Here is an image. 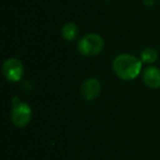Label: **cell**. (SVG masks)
Listing matches in <instances>:
<instances>
[{"instance_id":"3","label":"cell","mask_w":160,"mask_h":160,"mask_svg":"<svg viewBox=\"0 0 160 160\" xmlns=\"http://www.w3.org/2000/svg\"><path fill=\"white\" fill-rule=\"evenodd\" d=\"M11 122L13 125L19 128L25 127L30 124L32 118V110L28 103L17 102L13 104L10 113Z\"/></svg>"},{"instance_id":"1","label":"cell","mask_w":160,"mask_h":160,"mask_svg":"<svg viewBox=\"0 0 160 160\" xmlns=\"http://www.w3.org/2000/svg\"><path fill=\"white\" fill-rule=\"evenodd\" d=\"M142 60L131 54H120L113 59L112 69L120 79L128 81L138 77L142 70Z\"/></svg>"},{"instance_id":"8","label":"cell","mask_w":160,"mask_h":160,"mask_svg":"<svg viewBox=\"0 0 160 160\" xmlns=\"http://www.w3.org/2000/svg\"><path fill=\"white\" fill-rule=\"evenodd\" d=\"M158 59V53L152 47H146L140 53V60L145 64H153Z\"/></svg>"},{"instance_id":"6","label":"cell","mask_w":160,"mask_h":160,"mask_svg":"<svg viewBox=\"0 0 160 160\" xmlns=\"http://www.w3.org/2000/svg\"><path fill=\"white\" fill-rule=\"evenodd\" d=\"M142 81L150 89L160 88V69L157 67H148L142 72Z\"/></svg>"},{"instance_id":"2","label":"cell","mask_w":160,"mask_h":160,"mask_svg":"<svg viewBox=\"0 0 160 160\" xmlns=\"http://www.w3.org/2000/svg\"><path fill=\"white\" fill-rule=\"evenodd\" d=\"M104 48V40L101 35L96 33L86 34L80 38L77 44L79 54L86 57H93L101 53Z\"/></svg>"},{"instance_id":"5","label":"cell","mask_w":160,"mask_h":160,"mask_svg":"<svg viewBox=\"0 0 160 160\" xmlns=\"http://www.w3.org/2000/svg\"><path fill=\"white\" fill-rule=\"evenodd\" d=\"M80 94L86 101H93L101 93V83L97 78L86 79L80 86Z\"/></svg>"},{"instance_id":"4","label":"cell","mask_w":160,"mask_h":160,"mask_svg":"<svg viewBox=\"0 0 160 160\" xmlns=\"http://www.w3.org/2000/svg\"><path fill=\"white\" fill-rule=\"evenodd\" d=\"M2 75L10 82H18L24 75V67L17 58H9L2 65Z\"/></svg>"},{"instance_id":"7","label":"cell","mask_w":160,"mask_h":160,"mask_svg":"<svg viewBox=\"0 0 160 160\" xmlns=\"http://www.w3.org/2000/svg\"><path fill=\"white\" fill-rule=\"evenodd\" d=\"M78 34H79V29L78 25L73 22H68L62 28V36L64 40L68 41V42H72L77 38Z\"/></svg>"}]
</instances>
